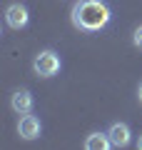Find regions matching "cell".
I'll return each mask as SVG.
<instances>
[{"label":"cell","instance_id":"obj_2","mask_svg":"<svg viewBox=\"0 0 142 150\" xmlns=\"http://www.w3.org/2000/svg\"><path fill=\"white\" fill-rule=\"evenodd\" d=\"M63 68V60L55 50H40L32 60V70H35L37 78H55Z\"/></svg>","mask_w":142,"mask_h":150},{"label":"cell","instance_id":"obj_6","mask_svg":"<svg viewBox=\"0 0 142 150\" xmlns=\"http://www.w3.org/2000/svg\"><path fill=\"white\" fill-rule=\"evenodd\" d=\"M32 105H35V100H32V93L30 90H15L10 95V108L18 112V115H27V112H32Z\"/></svg>","mask_w":142,"mask_h":150},{"label":"cell","instance_id":"obj_3","mask_svg":"<svg viewBox=\"0 0 142 150\" xmlns=\"http://www.w3.org/2000/svg\"><path fill=\"white\" fill-rule=\"evenodd\" d=\"M5 23H8V28H13V30H22V28L30 23V13H27L25 5L13 3V5H8V10H5Z\"/></svg>","mask_w":142,"mask_h":150},{"label":"cell","instance_id":"obj_1","mask_svg":"<svg viewBox=\"0 0 142 150\" xmlns=\"http://www.w3.org/2000/svg\"><path fill=\"white\" fill-rule=\"evenodd\" d=\"M70 20L82 33H100L110 25L112 10L105 0H77L72 5Z\"/></svg>","mask_w":142,"mask_h":150},{"label":"cell","instance_id":"obj_5","mask_svg":"<svg viewBox=\"0 0 142 150\" xmlns=\"http://www.w3.org/2000/svg\"><path fill=\"white\" fill-rule=\"evenodd\" d=\"M107 135H110L112 148H127L130 140H132V133H130V125L127 123H112L110 130H107Z\"/></svg>","mask_w":142,"mask_h":150},{"label":"cell","instance_id":"obj_4","mask_svg":"<svg viewBox=\"0 0 142 150\" xmlns=\"http://www.w3.org/2000/svg\"><path fill=\"white\" fill-rule=\"evenodd\" d=\"M40 133H42V123H40L37 115H30V112H27V115L20 118V123H18V135H20L22 140H37Z\"/></svg>","mask_w":142,"mask_h":150},{"label":"cell","instance_id":"obj_8","mask_svg":"<svg viewBox=\"0 0 142 150\" xmlns=\"http://www.w3.org/2000/svg\"><path fill=\"white\" fill-rule=\"evenodd\" d=\"M132 45L142 50V25H137V28H135V33H132Z\"/></svg>","mask_w":142,"mask_h":150},{"label":"cell","instance_id":"obj_7","mask_svg":"<svg viewBox=\"0 0 142 150\" xmlns=\"http://www.w3.org/2000/svg\"><path fill=\"white\" fill-rule=\"evenodd\" d=\"M107 148H112L107 133H90L85 138V150H107Z\"/></svg>","mask_w":142,"mask_h":150},{"label":"cell","instance_id":"obj_10","mask_svg":"<svg viewBox=\"0 0 142 150\" xmlns=\"http://www.w3.org/2000/svg\"><path fill=\"white\" fill-rule=\"evenodd\" d=\"M137 150H142V135L137 138Z\"/></svg>","mask_w":142,"mask_h":150},{"label":"cell","instance_id":"obj_9","mask_svg":"<svg viewBox=\"0 0 142 150\" xmlns=\"http://www.w3.org/2000/svg\"><path fill=\"white\" fill-rule=\"evenodd\" d=\"M137 98H140V103H142V80H140V85H137Z\"/></svg>","mask_w":142,"mask_h":150}]
</instances>
